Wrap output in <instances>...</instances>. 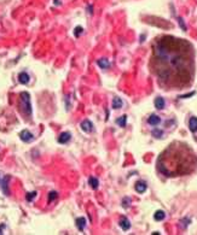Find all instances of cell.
<instances>
[{
	"instance_id": "obj_27",
	"label": "cell",
	"mask_w": 197,
	"mask_h": 235,
	"mask_svg": "<svg viewBox=\"0 0 197 235\" xmlns=\"http://www.w3.org/2000/svg\"><path fill=\"white\" fill-rule=\"evenodd\" d=\"M87 10H88V12H89V13H92V6H88V7H87Z\"/></svg>"
},
{
	"instance_id": "obj_15",
	"label": "cell",
	"mask_w": 197,
	"mask_h": 235,
	"mask_svg": "<svg viewBox=\"0 0 197 235\" xmlns=\"http://www.w3.org/2000/svg\"><path fill=\"white\" fill-rule=\"evenodd\" d=\"M88 183L91 185V187H92L93 189H97V188H98V185H99L98 180H97L96 177H93V176H91V177L88 178Z\"/></svg>"
},
{
	"instance_id": "obj_19",
	"label": "cell",
	"mask_w": 197,
	"mask_h": 235,
	"mask_svg": "<svg viewBox=\"0 0 197 235\" xmlns=\"http://www.w3.org/2000/svg\"><path fill=\"white\" fill-rule=\"evenodd\" d=\"M126 119H127V116L123 115L121 118H119V119L116 121V123H117L120 127H126Z\"/></svg>"
},
{
	"instance_id": "obj_22",
	"label": "cell",
	"mask_w": 197,
	"mask_h": 235,
	"mask_svg": "<svg viewBox=\"0 0 197 235\" xmlns=\"http://www.w3.org/2000/svg\"><path fill=\"white\" fill-rule=\"evenodd\" d=\"M178 22H179V24H180V27L183 28V30H186V25H185L184 20H183L182 17H178Z\"/></svg>"
},
{
	"instance_id": "obj_10",
	"label": "cell",
	"mask_w": 197,
	"mask_h": 235,
	"mask_svg": "<svg viewBox=\"0 0 197 235\" xmlns=\"http://www.w3.org/2000/svg\"><path fill=\"white\" fill-rule=\"evenodd\" d=\"M189 128L192 133L197 132V117H191L189 121Z\"/></svg>"
},
{
	"instance_id": "obj_24",
	"label": "cell",
	"mask_w": 197,
	"mask_h": 235,
	"mask_svg": "<svg viewBox=\"0 0 197 235\" xmlns=\"http://www.w3.org/2000/svg\"><path fill=\"white\" fill-rule=\"evenodd\" d=\"M152 135H154L155 138H161V135H162V132L158 130V129H154V130H152Z\"/></svg>"
},
{
	"instance_id": "obj_20",
	"label": "cell",
	"mask_w": 197,
	"mask_h": 235,
	"mask_svg": "<svg viewBox=\"0 0 197 235\" xmlns=\"http://www.w3.org/2000/svg\"><path fill=\"white\" fill-rule=\"evenodd\" d=\"M57 196H58L57 192H55V191H53V192H50V193H48V203L53 202V200H55V199H56Z\"/></svg>"
},
{
	"instance_id": "obj_17",
	"label": "cell",
	"mask_w": 197,
	"mask_h": 235,
	"mask_svg": "<svg viewBox=\"0 0 197 235\" xmlns=\"http://www.w3.org/2000/svg\"><path fill=\"white\" fill-rule=\"evenodd\" d=\"M98 65H99L102 69H108V68L110 66V63H109L108 59L103 58V59H99V60H98Z\"/></svg>"
},
{
	"instance_id": "obj_5",
	"label": "cell",
	"mask_w": 197,
	"mask_h": 235,
	"mask_svg": "<svg viewBox=\"0 0 197 235\" xmlns=\"http://www.w3.org/2000/svg\"><path fill=\"white\" fill-rule=\"evenodd\" d=\"M11 180V176H5L1 181V187H3V192L6 195H10V191H9V181Z\"/></svg>"
},
{
	"instance_id": "obj_25",
	"label": "cell",
	"mask_w": 197,
	"mask_h": 235,
	"mask_svg": "<svg viewBox=\"0 0 197 235\" xmlns=\"http://www.w3.org/2000/svg\"><path fill=\"white\" fill-rule=\"evenodd\" d=\"M127 203H128V204L131 203V199H130V198H124V199H123V207H124V209H127V207L130 206V205H127Z\"/></svg>"
},
{
	"instance_id": "obj_7",
	"label": "cell",
	"mask_w": 197,
	"mask_h": 235,
	"mask_svg": "<svg viewBox=\"0 0 197 235\" xmlns=\"http://www.w3.org/2000/svg\"><path fill=\"white\" fill-rule=\"evenodd\" d=\"M135 191L138 192V193H144L145 191H146V183L144 182V181H138V182L135 183Z\"/></svg>"
},
{
	"instance_id": "obj_18",
	"label": "cell",
	"mask_w": 197,
	"mask_h": 235,
	"mask_svg": "<svg viewBox=\"0 0 197 235\" xmlns=\"http://www.w3.org/2000/svg\"><path fill=\"white\" fill-rule=\"evenodd\" d=\"M113 107H114V108H120V107H122V100H121L120 98H114V100H113Z\"/></svg>"
},
{
	"instance_id": "obj_14",
	"label": "cell",
	"mask_w": 197,
	"mask_h": 235,
	"mask_svg": "<svg viewBox=\"0 0 197 235\" xmlns=\"http://www.w3.org/2000/svg\"><path fill=\"white\" fill-rule=\"evenodd\" d=\"M75 222H76V227H78V229L82 231V230L85 229V226H86V220L83 218V217H81V218H78Z\"/></svg>"
},
{
	"instance_id": "obj_13",
	"label": "cell",
	"mask_w": 197,
	"mask_h": 235,
	"mask_svg": "<svg viewBox=\"0 0 197 235\" xmlns=\"http://www.w3.org/2000/svg\"><path fill=\"white\" fill-rule=\"evenodd\" d=\"M155 106H156V108H158V110H162V108L165 107V100H163V98L157 97L155 99Z\"/></svg>"
},
{
	"instance_id": "obj_26",
	"label": "cell",
	"mask_w": 197,
	"mask_h": 235,
	"mask_svg": "<svg viewBox=\"0 0 197 235\" xmlns=\"http://www.w3.org/2000/svg\"><path fill=\"white\" fill-rule=\"evenodd\" d=\"M5 227H6L5 224H0V234H3V230L5 229Z\"/></svg>"
},
{
	"instance_id": "obj_16",
	"label": "cell",
	"mask_w": 197,
	"mask_h": 235,
	"mask_svg": "<svg viewBox=\"0 0 197 235\" xmlns=\"http://www.w3.org/2000/svg\"><path fill=\"white\" fill-rule=\"evenodd\" d=\"M165 217H166V213L163 212V211H156L155 212V215H154V218L156 220V221H162V220H165Z\"/></svg>"
},
{
	"instance_id": "obj_1",
	"label": "cell",
	"mask_w": 197,
	"mask_h": 235,
	"mask_svg": "<svg viewBox=\"0 0 197 235\" xmlns=\"http://www.w3.org/2000/svg\"><path fill=\"white\" fill-rule=\"evenodd\" d=\"M149 68L163 89H184L193 82L196 54L193 46L171 35L156 38L152 42Z\"/></svg>"
},
{
	"instance_id": "obj_8",
	"label": "cell",
	"mask_w": 197,
	"mask_h": 235,
	"mask_svg": "<svg viewBox=\"0 0 197 235\" xmlns=\"http://www.w3.org/2000/svg\"><path fill=\"white\" fill-rule=\"evenodd\" d=\"M70 138H71L70 133L63 132V133H61V135H59V138H58V142H59V143H67V142L70 140Z\"/></svg>"
},
{
	"instance_id": "obj_3",
	"label": "cell",
	"mask_w": 197,
	"mask_h": 235,
	"mask_svg": "<svg viewBox=\"0 0 197 235\" xmlns=\"http://www.w3.org/2000/svg\"><path fill=\"white\" fill-rule=\"evenodd\" d=\"M20 105H21V111L30 117L31 116V104H30V97H29V93L27 92H23L20 94Z\"/></svg>"
},
{
	"instance_id": "obj_4",
	"label": "cell",
	"mask_w": 197,
	"mask_h": 235,
	"mask_svg": "<svg viewBox=\"0 0 197 235\" xmlns=\"http://www.w3.org/2000/svg\"><path fill=\"white\" fill-rule=\"evenodd\" d=\"M20 138H21V140L24 141V142H30V141L34 139L33 134H31L29 130H27V129H24V130H22V132L20 133Z\"/></svg>"
},
{
	"instance_id": "obj_12",
	"label": "cell",
	"mask_w": 197,
	"mask_h": 235,
	"mask_svg": "<svg viewBox=\"0 0 197 235\" xmlns=\"http://www.w3.org/2000/svg\"><path fill=\"white\" fill-rule=\"evenodd\" d=\"M160 122H161V118L157 115H151L148 119V123L151 125H157V124H160Z\"/></svg>"
},
{
	"instance_id": "obj_6",
	"label": "cell",
	"mask_w": 197,
	"mask_h": 235,
	"mask_svg": "<svg viewBox=\"0 0 197 235\" xmlns=\"http://www.w3.org/2000/svg\"><path fill=\"white\" fill-rule=\"evenodd\" d=\"M81 129H82L83 132H86V133L93 132V124H92V122H89L88 119L83 121V122L81 123Z\"/></svg>"
},
{
	"instance_id": "obj_23",
	"label": "cell",
	"mask_w": 197,
	"mask_h": 235,
	"mask_svg": "<svg viewBox=\"0 0 197 235\" xmlns=\"http://www.w3.org/2000/svg\"><path fill=\"white\" fill-rule=\"evenodd\" d=\"M82 30H83V29H82L81 27H76V28H75V33H74V34H75L76 38H79V36L82 34Z\"/></svg>"
},
{
	"instance_id": "obj_11",
	"label": "cell",
	"mask_w": 197,
	"mask_h": 235,
	"mask_svg": "<svg viewBox=\"0 0 197 235\" xmlns=\"http://www.w3.org/2000/svg\"><path fill=\"white\" fill-rule=\"evenodd\" d=\"M29 80H30V77H29V75L27 74V72H21V74L18 75V81L22 84H27L29 82Z\"/></svg>"
},
{
	"instance_id": "obj_9",
	"label": "cell",
	"mask_w": 197,
	"mask_h": 235,
	"mask_svg": "<svg viewBox=\"0 0 197 235\" xmlns=\"http://www.w3.org/2000/svg\"><path fill=\"white\" fill-rule=\"evenodd\" d=\"M119 224H120V227L122 228V230H128L130 228H131V223H130V221H128V218H126V217H123V218H121V221L119 222Z\"/></svg>"
},
{
	"instance_id": "obj_2",
	"label": "cell",
	"mask_w": 197,
	"mask_h": 235,
	"mask_svg": "<svg viewBox=\"0 0 197 235\" xmlns=\"http://www.w3.org/2000/svg\"><path fill=\"white\" fill-rule=\"evenodd\" d=\"M156 165L166 177L187 176L197 170V154L187 143L174 141L158 156Z\"/></svg>"
},
{
	"instance_id": "obj_21",
	"label": "cell",
	"mask_w": 197,
	"mask_h": 235,
	"mask_svg": "<svg viewBox=\"0 0 197 235\" xmlns=\"http://www.w3.org/2000/svg\"><path fill=\"white\" fill-rule=\"evenodd\" d=\"M37 196V192H31V193H28L27 194V202H31V200H34V198Z\"/></svg>"
}]
</instances>
